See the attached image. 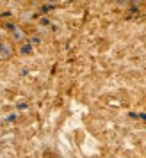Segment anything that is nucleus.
Returning a JSON list of instances; mask_svg holds the SVG:
<instances>
[{
    "label": "nucleus",
    "instance_id": "1",
    "mask_svg": "<svg viewBox=\"0 0 146 158\" xmlns=\"http://www.w3.org/2000/svg\"><path fill=\"white\" fill-rule=\"evenodd\" d=\"M15 55V46L9 41H0V59H11Z\"/></svg>",
    "mask_w": 146,
    "mask_h": 158
},
{
    "label": "nucleus",
    "instance_id": "2",
    "mask_svg": "<svg viewBox=\"0 0 146 158\" xmlns=\"http://www.w3.org/2000/svg\"><path fill=\"white\" fill-rule=\"evenodd\" d=\"M11 36H13V41L15 43H23L25 41V32L22 29H18V27H13L11 29Z\"/></svg>",
    "mask_w": 146,
    "mask_h": 158
}]
</instances>
